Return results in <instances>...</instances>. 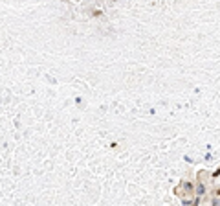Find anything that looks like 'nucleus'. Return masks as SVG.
Here are the masks:
<instances>
[]
</instances>
